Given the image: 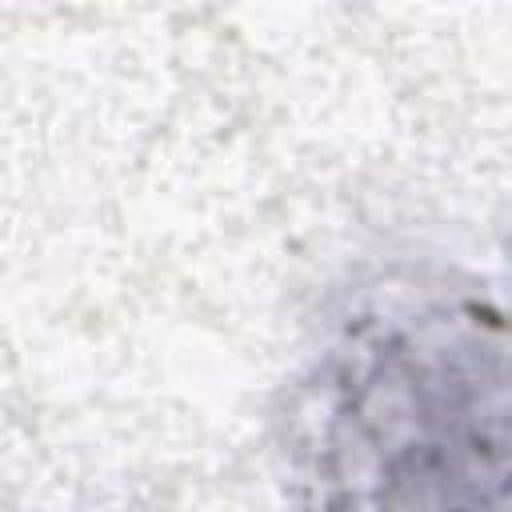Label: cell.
<instances>
[{
    "label": "cell",
    "mask_w": 512,
    "mask_h": 512,
    "mask_svg": "<svg viewBox=\"0 0 512 512\" xmlns=\"http://www.w3.org/2000/svg\"><path fill=\"white\" fill-rule=\"evenodd\" d=\"M300 512H508V328L472 280L404 272L328 328L288 416Z\"/></svg>",
    "instance_id": "obj_1"
}]
</instances>
